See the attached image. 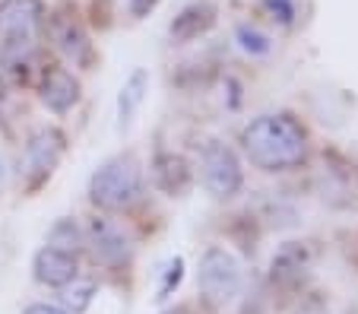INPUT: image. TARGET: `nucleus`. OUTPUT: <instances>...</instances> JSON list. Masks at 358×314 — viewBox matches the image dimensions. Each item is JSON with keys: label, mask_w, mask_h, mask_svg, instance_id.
Returning <instances> with one entry per match:
<instances>
[{"label": "nucleus", "mask_w": 358, "mask_h": 314, "mask_svg": "<svg viewBox=\"0 0 358 314\" xmlns=\"http://www.w3.org/2000/svg\"><path fill=\"white\" fill-rule=\"evenodd\" d=\"M244 156L264 171H289L308 159V134L292 115H260L241 134Z\"/></svg>", "instance_id": "nucleus-1"}, {"label": "nucleus", "mask_w": 358, "mask_h": 314, "mask_svg": "<svg viewBox=\"0 0 358 314\" xmlns=\"http://www.w3.org/2000/svg\"><path fill=\"white\" fill-rule=\"evenodd\" d=\"M143 194V171L134 156L108 159L89 181V197L101 210H127Z\"/></svg>", "instance_id": "nucleus-2"}, {"label": "nucleus", "mask_w": 358, "mask_h": 314, "mask_svg": "<svg viewBox=\"0 0 358 314\" xmlns=\"http://www.w3.org/2000/svg\"><path fill=\"white\" fill-rule=\"evenodd\" d=\"M196 283L210 305H229L241 292V266H238L235 254L225 248H210L196 266Z\"/></svg>", "instance_id": "nucleus-3"}, {"label": "nucleus", "mask_w": 358, "mask_h": 314, "mask_svg": "<svg viewBox=\"0 0 358 314\" xmlns=\"http://www.w3.org/2000/svg\"><path fill=\"white\" fill-rule=\"evenodd\" d=\"M200 178L203 187L219 200H229L241 191V162H238L235 150L219 140H210L200 152Z\"/></svg>", "instance_id": "nucleus-4"}, {"label": "nucleus", "mask_w": 358, "mask_h": 314, "mask_svg": "<svg viewBox=\"0 0 358 314\" xmlns=\"http://www.w3.org/2000/svg\"><path fill=\"white\" fill-rule=\"evenodd\" d=\"M86 245L92 248V257L99 260V264L115 266V270L127 266L130 257H134V241H130V235L108 216H92L86 222Z\"/></svg>", "instance_id": "nucleus-5"}, {"label": "nucleus", "mask_w": 358, "mask_h": 314, "mask_svg": "<svg viewBox=\"0 0 358 314\" xmlns=\"http://www.w3.org/2000/svg\"><path fill=\"white\" fill-rule=\"evenodd\" d=\"M45 20L41 0H0V38L3 41H35Z\"/></svg>", "instance_id": "nucleus-6"}, {"label": "nucleus", "mask_w": 358, "mask_h": 314, "mask_svg": "<svg viewBox=\"0 0 358 314\" xmlns=\"http://www.w3.org/2000/svg\"><path fill=\"white\" fill-rule=\"evenodd\" d=\"M64 156V134L57 130H38L26 143V156H22V175L26 181H41L55 171V165Z\"/></svg>", "instance_id": "nucleus-7"}, {"label": "nucleus", "mask_w": 358, "mask_h": 314, "mask_svg": "<svg viewBox=\"0 0 358 314\" xmlns=\"http://www.w3.org/2000/svg\"><path fill=\"white\" fill-rule=\"evenodd\" d=\"M311 260H314V248L308 241H292L285 245L282 251L273 257V283L282 289H295L298 283L308 276L311 270Z\"/></svg>", "instance_id": "nucleus-8"}, {"label": "nucleus", "mask_w": 358, "mask_h": 314, "mask_svg": "<svg viewBox=\"0 0 358 314\" xmlns=\"http://www.w3.org/2000/svg\"><path fill=\"white\" fill-rule=\"evenodd\" d=\"M48 32H51L57 51H61L67 61L83 64V67L92 61V45H89V35L83 32V26L73 20V16L57 13L55 20H51V26H48Z\"/></svg>", "instance_id": "nucleus-9"}, {"label": "nucleus", "mask_w": 358, "mask_h": 314, "mask_svg": "<svg viewBox=\"0 0 358 314\" xmlns=\"http://www.w3.org/2000/svg\"><path fill=\"white\" fill-rule=\"evenodd\" d=\"M76 254H67L61 248H41L35 254V280L45 286H64V283L76 280Z\"/></svg>", "instance_id": "nucleus-10"}, {"label": "nucleus", "mask_w": 358, "mask_h": 314, "mask_svg": "<svg viewBox=\"0 0 358 314\" xmlns=\"http://www.w3.org/2000/svg\"><path fill=\"white\" fill-rule=\"evenodd\" d=\"M80 99V83L73 80V73H67L64 67H51L45 73V83H41V102L55 115H64L70 111Z\"/></svg>", "instance_id": "nucleus-11"}, {"label": "nucleus", "mask_w": 358, "mask_h": 314, "mask_svg": "<svg viewBox=\"0 0 358 314\" xmlns=\"http://www.w3.org/2000/svg\"><path fill=\"white\" fill-rule=\"evenodd\" d=\"M152 181H156V187H162L165 194L178 197V194H184L190 185V169L181 156L165 152V156H159L156 162H152Z\"/></svg>", "instance_id": "nucleus-12"}, {"label": "nucleus", "mask_w": 358, "mask_h": 314, "mask_svg": "<svg viewBox=\"0 0 358 314\" xmlns=\"http://www.w3.org/2000/svg\"><path fill=\"white\" fill-rule=\"evenodd\" d=\"M210 22H213V7L210 3H194V7H187L175 22H171V38L190 41V38H196L200 32H206Z\"/></svg>", "instance_id": "nucleus-13"}, {"label": "nucleus", "mask_w": 358, "mask_h": 314, "mask_svg": "<svg viewBox=\"0 0 358 314\" xmlns=\"http://www.w3.org/2000/svg\"><path fill=\"white\" fill-rule=\"evenodd\" d=\"M143 92H146V73H143V70H136V73L130 76L127 83H124L121 99H117V117H121V130L130 127V121H134L136 108H140V102H143Z\"/></svg>", "instance_id": "nucleus-14"}, {"label": "nucleus", "mask_w": 358, "mask_h": 314, "mask_svg": "<svg viewBox=\"0 0 358 314\" xmlns=\"http://www.w3.org/2000/svg\"><path fill=\"white\" fill-rule=\"evenodd\" d=\"M92 295H95V283H89V280H70L61 286V301L70 314L86 311L92 305Z\"/></svg>", "instance_id": "nucleus-15"}, {"label": "nucleus", "mask_w": 358, "mask_h": 314, "mask_svg": "<svg viewBox=\"0 0 358 314\" xmlns=\"http://www.w3.org/2000/svg\"><path fill=\"white\" fill-rule=\"evenodd\" d=\"M48 245L61 248V251H67V254H76L83 245V232L73 226V219H61V222L51 229V235H48Z\"/></svg>", "instance_id": "nucleus-16"}, {"label": "nucleus", "mask_w": 358, "mask_h": 314, "mask_svg": "<svg viewBox=\"0 0 358 314\" xmlns=\"http://www.w3.org/2000/svg\"><path fill=\"white\" fill-rule=\"evenodd\" d=\"M238 38H241V48L250 51V55H266V51H270V38L260 35L257 29H250V26L238 29Z\"/></svg>", "instance_id": "nucleus-17"}, {"label": "nucleus", "mask_w": 358, "mask_h": 314, "mask_svg": "<svg viewBox=\"0 0 358 314\" xmlns=\"http://www.w3.org/2000/svg\"><path fill=\"white\" fill-rule=\"evenodd\" d=\"M181 273H184V260H181V257H175V260H169V264H165V270H162V286H159V299H165V295H169L171 289L181 283Z\"/></svg>", "instance_id": "nucleus-18"}, {"label": "nucleus", "mask_w": 358, "mask_h": 314, "mask_svg": "<svg viewBox=\"0 0 358 314\" xmlns=\"http://www.w3.org/2000/svg\"><path fill=\"white\" fill-rule=\"evenodd\" d=\"M264 7L270 10L273 16L279 13V22H292V16H295V7H292V0H264Z\"/></svg>", "instance_id": "nucleus-19"}, {"label": "nucleus", "mask_w": 358, "mask_h": 314, "mask_svg": "<svg viewBox=\"0 0 358 314\" xmlns=\"http://www.w3.org/2000/svg\"><path fill=\"white\" fill-rule=\"evenodd\" d=\"M22 314H70V311H64L57 305H29Z\"/></svg>", "instance_id": "nucleus-20"}, {"label": "nucleus", "mask_w": 358, "mask_h": 314, "mask_svg": "<svg viewBox=\"0 0 358 314\" xmlns=\"http://www.w3.org/2000/svg\"><path fill=\"white\" fill-rule=\"evenodd\" d=\"M130 7H134V13L140 16V13H146V10L156 7V0H130Z\"/></svg>", "instance_id": "nucleus-21"}, {"label": "nucleus", "mask_w": 358, "mask_h": 314, "mask_svg": "<svg viewBox=\"0 0 358 314\" xmlns=\"http://www.w3.org/2000/svg\"><path fill=\"white\" fill-rule=\"evenodd\" d=\"M165 314H190L187 308H175V311H165Z\"/></svg>", "instance_id": "nucleus-22"}]
</instances>
